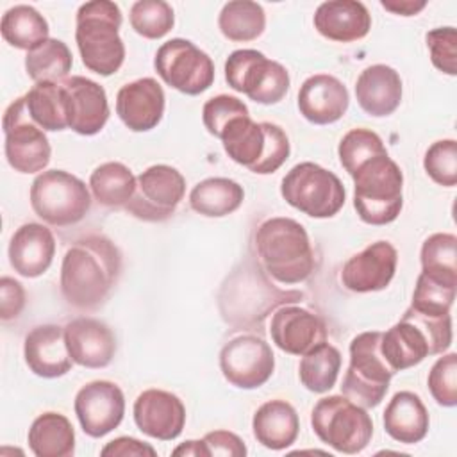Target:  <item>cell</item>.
Masks as SVG:
<instances>
[{
    "label": "cell",
    "instance_id": "obj_1",
    "mask_svg": "<svg viewBox=\"0 0 457 457\" xmlns=\"http://www.w3.org/2000/svg\"><path fill=\"white\" fill-rule=\"evenodd\" d=\"M121 271V253L105 236H86L75 241L61 264V293L64 300L82 311L100 307Z\"/></svg>",
    "mask_w": 457,
    "mask_h": 457
},
{
    "label": "cell",
    "instance_id": "obj_2",
    "mask_svg": "<svg viewBox=\"0 0 457 457\" xmlns=\"http://www.w3.org/2000/svg\"><path fill=\"white\" fill-rule=\"evenodd\" d=\"M300 298V291L278 289L268 280L266 271L246 261L227 277L220 291V311L234 327H261L273 309Z\"/></svg>",
    "mask_w": 457,
    "mask_h": 457
},
{
    "label": "cell",
    "instance_id": "obj_3",
    "mask_svg": "<svg viewBox=\"0 0 457 457\" xmlns=\"http://www.w3.org/2000/svg\"><path fill=\"white\" fill-rule=\"evenodd\" d=\"M255 248L262 270L280 284H300L314 271V252L302 223L291 218H270L255 232Z\"/></svg>",
    "mask_w": 457,
    "mask_h": 457
},
{
    "label": "cell",
    "instance_id": "obj_4",
    "mask_svg": "<svg viewBox=\"0 0 457 457\" xmlns=\"http://www.w3.org/2000/svg\"><path fill=\"white\" fill-rule=\"evenodd\" d=\"M121 11L114 2H86L77 11L75 41L82 64L102 77L116 73L125 61V45L120 37Z\"/></svg>",
    "mask_w": 457,
    "mask_h": 457
},
{
    "label": "cell",
    "instance_id": "obj_5",
    "mask_svg": "<svg viewBox=\"0 0 457 457\" xmlns=\"http://www.w3.org/2000/svg\"><path fill=\"white\" fill-rule=\"evenodd\" d=\"M227 155L257 175L277 171L289 157L287 134L275 123L253 121L250 114L230 120L220 137Z\"/></svg>",
    "mask_w": 457,
    "mask_h": 457
},
{
    "label": "cell",
    "instance_id": "obj_6",
    "mask_svg": "<svg viewBox=\"0 0 457 457\" xmlns=\"http://www.w3.org/2000/svg\"><path fill=\"white\" fill-rule=\"evenodd\" d=\"M353 207L370 225L395 221L403 205V173L389 154L377 155L355 170Z\"/></svg>",
    "mask_w": 457,
    "mask_h": 457
},
{
    "label": "cell",
    "instance_id": "obj_7",
    "mask_svg": "<svg viewBox=\"0 0 457 457\" xmlns=\"http://www.w3.org/2000/svg\"><path fill=\"white\" fill-rule=\"evenodd\" d=\"M382 332L370 330L350 343V366L343 377L341 393L364 409L377 407L395 375L380 352Z\"/></svg>",
    "mask_w": 457,
    "mask_h": 457
},
{
    "label": "cell",
    "instance_id": "obj_8",
    "mask_svg": "<svg viewBox=\"0 0 457 457\" xmlns=\"http://www.w3.org/2000/svg\"><path fill=\"white\" fill-rule=\"evenodd\" d=\"M311 425L320 441L339 453L362 452L373 436V421L366 409L345 395L318 400L311 412Z\"/></svg>",
    "mask_w": 457,
    "mask_h": 457
},
{
    "label": "cell",
    "instance_id": "obj_9",
    "mask_svg": "<svg viewBox=\"0 0 457 457\" xmlns=\"http://www.w3.org/2000/svg\"><path fill=\"white\" fill-rule=\"evenodd\" d=\"M282 198L311 218H332L345 205L343 182L330 170L316 162L293 166L280 184Z\"/></svg>",
    "mask_w": 457,
    "mask_h": 457
},
{
    "label": "cell",
    "instance_id": "obj_10",
    "mask_svg": "<svg viewBox=\"0 0 457 457\" xmlns=\"http://www.w3.org/2000/svg\"><path fill=\"white\" fill-rule=\"evenodd\" d=\"M32 211L48 225L79 223L91 207L87 186L64 170H46L30 186Z\"/></svg>",
    "mask_w": 457,
    "mask_h": 457
},
{
    "label": "cell",
    "instance_id": "obj_11",
    "mask_svg": "<svg viewBox=\"0 0 457 457\" xmlns=\"http://www.w3.org/2000/svg\"><path fill=\"white\" fill-rule=\"evenodd\" d=\"M225 79L234 91L262 105L280 102L289 89L287 70L253 48L234 50L227 57Z\"/></svg>",
    "mask_w": 457,
    "mask_h": 457
},
{
    "label": "cell",
    "instance_id": "obj_12",
    "mask_svg": "<svg viewBox=\"0 0 457 457\" xmlns=\"http://www.w3.org/2000/svg\"><path fill=\"white\" fill-rule=\"evenodd\" d=\"M157 75L184 95H200L214 82V62L195 43L173 37L162 43L155 54Z\"/></svg>",
    "mask_w": 457,
    "mask_h": 457
},
{
    "label": "cell",
    "instance_id": "obj_13",
    "mask_svg": "<svg viewBox=\"0 0 457 457\" xmlns=\"http://www.w3.org/2000/svg\"><path fill=\"white\" fill-rule=\"evenodd\" d=\"M5 134V157L11 168L20 173H37L50 162V143L39 125L27 111L25 96L16 98L2 120Z\"/></svg>",
    "mask_w": 457,
    "mask_h": 457
},
{
    "label": "cell",
    "instance_id": "obj_14",
    "mask_svg": "<svg viewBox=\"0 0 457 457\" xmlns=\"http://www.w3.org/2000/svg\"><path fill=\"white\" fill-rule=\"evenodd\" d=\"M186 193V179L168 164H154L136 179V191L125 211L143 221H164L179 207Z\"/></svg>",
    "mask_w": 457,
    "mask_h": 457
},
{
    "label": "cell",
    "instance_id": "obj_15",
    "mask_svg": "<svg viewBox=\"0 0 457 457\" xmlns=\"http://www.w3.org/2000/svg\"><path fill=\"white\" fill-rule=\"evenodd\" d=\"M450 341L434 327L403 312L402 320L382 332L380 352L391 370L402 371L420 364L427 355L443 353Z\"/></svg>",
    "mask_w": 457,
    "mask_h": 457
},
{
    "label": "cell",
    "instance_id": "obj_16",
    "mask_svg": "<svg viewBox=\"0 0 457 457\" xmlns=\"http://www.w3.org/2000/svg\"><path fill=\"white\" fill-rule=\"evenodd\" d=\"M220 370L228 384L239 389L264 386L275 370L271 346L257 336H237L220 352Z\"/></svg>",
    "mask_w": 457,
    "mask_h": 457
},
{
    "label": "cell",
    "instance_id": "obj_17",
    "mask_svg": "<svg viewBox=\"0 0 457 457\" xmlns=\"http://www.w3.org/2000/svg\"><path fill=\"white\" fill-rule=\"evenodd\" d=\"M73 409L84 434L104 437L121 423L125 396L114 382L93 380L79 389Z\"/></svg>",
    "mask_w": 457,
    "mask_h": 457
},
{
    "label": "cell",
    "instance_id": "obj_18",
    "mask_svg": "<svg viewBox=\"0 0 457 457\" xmlns=\"http://www.w3.org/2000/svg\"><path fill=\"white\" fill-rule=\"evenodd\" d=\"M68 127L80 136L98 134L109 120L105 89L86 77L73 75L62 80Z\"/></svg>",
    "mask_w": 457,
    "mask_h": 457
},
{
    "label": "cell",
    "instance_id": "obj_19",
    "mask_svg": "<svg viewBox=\"0 0 457 457\" xmlns=\"http://www.w3.org/2000/svg\"><path fill=\"white\" fill-rule=\"evenodd\" d=\"M270 336L282 352L305 355L314 346L327 341V325L318 314L286 303L275 309L270 323Z\"/></svg>",
    "mask_w": 457,
    "mask_h": 457
},
{
    "label": "cell",
    "instance_id": "obj_20",
    "mask_svg": "<svg viewBox=\"0 0 457 457\" xmlns=\"http://www.w3.org/2000/svg\"><path fill=\"white\" fill-rule=\"evenodd\" d=\"M396 262V248L389 241H375L345 262L341 282L353 293L386 289L395 277Z\"/></svg>",
    "mask_w": 457,
    "mask_h": 457
},
{
    "label": "cell",
    "instance_id": "obj_21",
    "mask_svg": "<svg viewBox=\"0 0 457 457\" xmlns=\"http://www.w3.org/2000/svg\"><path fill=\"white\" fill-rule=\"evenodd\" d=\"M134 421L137 428L154 439H177L186 425L182 400L162 389H146L134 402Z\"/></svg>",
    "mask_w": 457,
    "mask_h": 457
},
{
    "label": "cell",
    "instance_id": "obj_22",
    "mask_svg": "<svg viewBox=\"0 0 457 457\" xmlns=\"http://www.w3.org/2000/svg\"><path fill=\"white\" fill-rule=\"evenodd\" d=\"M116 114L132 132L155 129L164 114L162 86L152 77L121 86L116 95Z\"/></svg>",
    "mask_w": 457,
    "mask_h": 457
},
{
    "label": "cell",
    "instance_id": "obj_23",
    "mask_svg": "<svg viewBox=\"0 0 457 457\" xmlns=\"http://www.w3.org/2000/svg\"><path fill=\"white\" fill-rule=\"evenodd\" d=\"M64 339L75 364L98 370L111 364L116 353L112 330L96 318H75L64 327Z\"/></svg>",
    "mask_w": 457,
    "mask_h": 457
},
{
    "label": "cell",
    "instance_id": "obj_24",
    "mask_svg": "<svg viewBox=\"0 0 457 457\" xmlns=\"http://www.w3.org/2000/svg\"><path fill=\"white\" fill-rule=\"evenodd\" d=\"M350 96L346 86L328 73H316L303 80L298 91L300 114L314 125H328L345 116Z\"/></svg>",
    "mask_w": 457,
    "mask_h": 457
},
{
    "label": "cell",
    "instance_id": "obj_25",
    "mask_svg": "<svg viewBox=\"0 0 457 457\" xmlns=\"http://www.w3.org/2000/svg\"><path fill=\"white\" fill-rule=\"evenodd\" d=\"M23 357L29 370L43 378H57L71 370V357L59 325L34 327L23 343Z\"/></svg>",
    "mask_w": 457,
    "mask_h": 457
},
{
    "label": "cell",
    "instance_id": "obj_26",
    "mask_svg": "<svg viewBox=\"0 0 457 457\" xmlns=\"http://www.w3.org/2000/svg\"><path fill=\"white\" fill-rule=\"evenodd\" d=\"M55 239L41 223H23L9 241V262L12 270L27 278L41 277L52 264Z\"/></svg>",
    "mask_w": 457,
    "mask_h": 457
},
{
    "label": "cell",
    "instance_id": "obj_27",
    "mask_svg": "<svg viewBox=\"0 0 457 457\" xmlns=\"http://www.w3.org/2000/svg\"><path fill=\"white\" fill-rule=\"evenodd\" d=\"M316 30L337 43H352L368 36L371 16L362 2L330 0L318 5L314 12Z\"/></svg>",
    "mask_w": 457,
    "mask_h": 457
},
{
    "label": "cell",
    "instance_id": "obj_28",
    "mask_svg": "<svg viewBox=\"0 0 457 457\" xmlns=\"http://www.w3.org/2000/svg\"><path fill=\"white\" fill-rule=\"evenodd\" d=\"M355 98L361 109L375 118L393 114L402 102V79L387 64H371L355 82Z\"/></svg>",
    "mask_w": 457,
    "mask_h": 457
},
{
    "label": "cell",
    "instance_id": "obj_29",
    "mask_svg": "<svg viewBox=\"0 0 457 457\" xmlns=\"http://www.w3.org/2000/svg\"><path fill=\"white\" fill-rule=\"evenodd\" d=\"M384 430L386 434L402 443H420L428 432V411L421 398L411 391H398L384 411Z\"/></svg>",
    "mask_w": 457,
    "mask_h": 457
},
{
    "label": "cell",
    "instance_id": "obj_30",
    "mask_svg": "<svg viewBox=\"0 0 457 457\" xmlns=\"http://www.w3.org/2000/svg\"><path fill=\"white\" fill-rule=\"evenodd\" d=\"M252 430L253 437L262 446L284 450L296 441L300 420L295 407L286 400H270L255 411Z\"/></svg>",
    "mask_w": 457,
    "mask_h": 457
},
{
    "label": "cell",
    "instance_id": "obj_31",
    "mask_svg": "<svg viewBox=\"0 0 457 457\" xmlns=\"http://www.w3.org/2000/svg\"><path fill=\"white\" fill-rule=\"evenodd\" d=\"M27 441L36 457H71L75 452L73 425L66 416L52 411L32 421Z\"/></svg>",
    "mask_w": 457,
    "mask_h": 457
},
{
    "label": "cell",
    "instance_id": "obj_32",
    "mask_svg": "<svg viewBox=\"0 0 457 457\" xmlns=\"http://www.w3.org/2000/svg\"><path fill=\"white\" fill-rule=\"evenodd\" d=\"M245 200L243 187L225 177H211L200 180L189 193V205L195 212L207 218H221L232 214Z\"/></svg>",
    "mask_w": 457,
    "mask_h": 457
},
{
    "label": "cell",
    "instance_id": "obj_33",
    "mask_svg": "<svg viewBox=\"0 0 457 457\" xmlns=\"http://www.w3.org/2000/svg\"><path fill=\"white\" fill-rule=\"evenodd\" d=\"M0 32L11 46L29 52L48 39V23L32 5L21 4L4 12Z\"/></svg>",
    "mask_w": 457,
    "mask_h": 457
},
{
    "label": "cell",
    "instance_id": "obj_34",
    "mask_svg": "<svg viewBox=\"0 0 457 457\" xmlns=\"http://www.w3.org/2000/svg\"><path fill=\"white\" fill-rule=\"evenodd\" d=\"M95 200L105 207H125L136 191V177L123 162H104L89 177Z\"/></svg>",
    "mask_w": 457,
    "mask_h": 457
},
{
    "label": "cell",
    "instance_id": "obj_35",
    "mask_svg": "<svg viewBox=\"0 0 457 457\" xmlns=\"http://www.w3.org/2000/svg\"><path fill=\"white\" fill-rule=\"evenodd\" d=\"M73 57L66 43L48 37L36 48L27 52L25 70L27 75L37 82H62L68 79Z\"/></svg>",
    "mask_w": 457,
    "mask_h": 457
},
{
    "label": "cell",
    "instance_id": "obj_36",
    "mask_svg": "<svg viewBox=\"0 0 457 457\" xmlns=\"http://www.w3.org/2000/svg\"><path fill=\"white\" fill-rule=\"evenodd\" d=\"M218 27L230 41H253L264 32L266 14L262 5L257 2L232 0L221 7Z\"/></svg>",
    "mask_w": 457,
    "mask_h": 457
},
{
    "label": "cell",
    "instance_id": "obj_37",
    "mask_svg": "<svg viewBox=\"0 0 457 457\" xmlns=\"http://www.w3.org/2000/svg\"><path fill=\"white\" fill-rule=\"evenodd\" d=\"M27 111L43 130H64L68 127L62 82H37L23 95Z\"/></svg>",
    "mask_w": 457,
    "mask_h": 457
},
{
    "label": "cell",
    "instance_id": "obj_38",
    "mask_svg": "<svg viewBox=\"0 0 457 457\" xmlns=\"http://www.w3.org/2000/svg\"><path fill=\"white\" fill-rule=\"evenodd\" d=\"M341 370V353L327 341L302 355L298 366L300 382L312 393H327L336 386Z\"/></svg>",
    "mask_w": 457,
    "mask_h": 457
},
{
    "label": "cell",
    "instance_id": "obj_39",
    "mask_svg": "<svg viewBox=\"0 0 457 457\" xmlns=\"http://www.w3.org/2000/svg\"><path fill=\"white\" fill-rule=\"evenodd\" d=\"M421 273L457 284V237L448 232L428 236L421 246Z\"/></svg>",
    "mask_w": 457,
    "mask_h": 457
},
{
    "label": "cell",
    "instance_id": "obj_40",
    "mask_svg": "<svg viewBox=\"0 0 457 457\" xmlns=\"http://www.w3.org/2000/svg\"><path fill=\"white\" fill-rule=\"evenodd\" d=\"M387 154L382 139L378 134L368 129H352L343 136L337 146V155L341 161V166L346 170V173L352 177L359 166H362L366 161Z\"/></svg>",
    "mask_w": 457,
    "mask_h": 457
},
{
    "label": "cell",
    "instance_id": "obj_41",
    "mask_svg": "<svg viewBox=\"0 0 457 457\" xmlns=\"http://www.w3.org/2000/svg\"><path fill=\"white\" fill-rule=\"evenodd\" d=\"M173 9L164 0H139L130 7V25L146 39L164 37L173 29Z\"/></svg>",
    "mask_w": 457,
    "mask_h": 457
},
{
    "label": "cell",
    "instance_id": "obj_42",
    "mask_svg": "<svg viewBox=\"0 0 457 457\" xmlns=\"http://www.w3.org/2000/svg\"><path fill=\"white\" fill-rule=\"evenodd\" d=\"M457 284H448L437 278H432L425 273L418 275L411 307L425 314H450V309L455 300Z\"/></svg>",
    "mask_w": 457,
    "mask_h": 457
},
{
    "label": "cell",
    "instance_id": "obj_43",
    "mask_svg": "<svg viewBox=\"0 0 457 457\" xmlns=\"http://www.w3.org/2000/svg\"><path fill=\"white\" fill-rule=\"evenodd\" d=\"M427 175L439 186L453 187L457 184V143L455 139H439L432 143L423 157Z\"/></svg>",
    "mask_w": 457,
    "mask_h": 457
},
{
    "label": "cell",
    "instance_id": "obj_44",
    "mask_svg": "<svg viewBox=\"0 0 457 457\" xmlns=\"http://www.w3.org/2000/svg\"><path fill=\"white\" fill-rule=\"evenodd\" d=\"M428 391L443 407L457 405V353L439 357L428 371Z\"/></svg>",
    "mask_w": 457,
    "mask_h": 457
},
{
    "label": "cell",
    "instance_id": "obj_45",
    "mask_svg": "<svg viewBox=\"0 0 457 457\" xmlns=\"http://www.w3.org/2000/svg\"><path fill=\"white\" fill-rule=\"evenodd\" d=\"M245 114H250V112H248V107L243 104V100L230 96V95H218V96L209 98L204 104L202 121L211 136L220 137L223 127L230 120H234L237 116H245Z\"/></svg>",
    "mask_w": 457,
    "mask_h": 457
},
{
    "label": "cell",
    "instance_id": "obj_46",
    "mask_svg": "<svg viewBox=\"0 0 457 457\" xmlns=\"http://www.w3.org/2000/svg\"><path fill=\"white\" fill-rule=\"evenodd\" d=\"M427 46L430 52L432 64L446 73L455 75L457 73V32L453 27H439L425 36Z\"/></svg>",
    "mask_w": 457,
    "mask_h": 457
},
{
    "label": "cell",
    "instance_id": "obj_47",
    "mask_svg": "<svg viewBox=\"0 0 457 457\" xmlns=\"http://www.w3.org/2000/svg\"><path fill=\"white\" fill-rule=\"evenodd\" d=\"M205 457L211 455H227V457H245L246 446L239 436L228 430H214L204 436L202 439Z\"/></svg>",
    "mask_w": 457,
    "mask_h": 457
},
{
    "label": "cell",
    "instance_id": "obj_48",
    "mask_svg": "<svg viewBox=\"0 0 457 457\" xmlns=\"http://www.w3.org/2000/svg\"><path fill=\"white\" fill-rule=\"evenodd\" d=\"M23 307H25L23 286L11 277H2L0 278V318L4 321L18 318Z\"/></svg>",
    "mask_w": 457,
    "mask_h": 457
},
{
    "label": "cell",
    "instance_id": "obj_49",
    "mask_svg": "<svg viewBox=\"0 0 457 457\" xmlns=\"http://www.w3.org/2000/svg\"><path fill=\"white\" fill-rule=\"evenodd\" d=\"M100 453L104 457H127V455H137V457H155L157 452L154 446H150L148 443H143L136 437H116L112 441H109Z\"/></svg>",
    "mask_w": 457,
    "mask_h": 457
},
{
    "label": "cell",
    "instance_id": "obj_50",
    "mask_svg": "<svg viewBox=\"0 0 457 457\" xmlns=\"http://www.w3.org/2000/svg\"><path fill=\"white\" fill-rule=\"evenodd\" d=\"M380 5L395 14H400V16H414L427 7V2L425 0H420V2H416V0H382Z\"/></svg>",
    "mask_w": 457,
    "mask_h": 457
},
{
    "label": "cell",
    "instance_id": "obj_51",
    "mask_svg": "<svg viewBox=\"0 0 457 457\" xmlns=\"http://www.w3.org/2000/svg\"><path fill=\"white\" fill-rule=\"evenodd\" d=\"M173 455H195V457H205V450H204V445H202V439L198 441H186L182 443L180 446H177L173 450Z\"/></svg>",
    "mask_w": 457,
    "mask_h": 457
}]
</instances>
